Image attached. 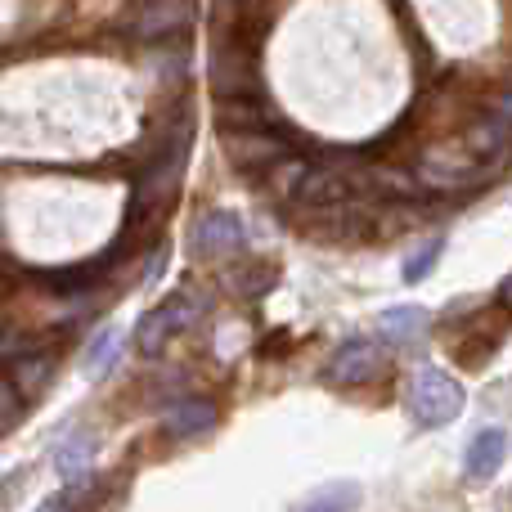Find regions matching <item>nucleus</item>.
<instances>
[{
    "mask_svg": "<svg viewBox=\"0 0 512 512\" xmlns=\"http://www.w3.org/2000/svg\"><path fill=\"white\" fill-rule=\"evenodd\" d=\"M409 418H414L423 432L436 427H450L463 414V382H454V373H445L441 364H423L409 378Z\"/></svg>",
    "mask_w": 512,
    "mask_h": 512,
    "instance_id": "nucleus-1",
    "label": "nucleus"
},
{
    "mask_svg": "<svg viewBox=\"0 0 512 512\" xmlns=\"http://www.w3.org/2000/svg\"><path fill=\"white\" fill-rule=\"evenodd\" d=\"M481 171H486V158H477L463 140L432 144V149L423 153V162H418V180L432 189H463V185H472V180H481Z\"/></svg>",
    "mask_w": 512,
    "mask_h": 512,
    "instance_id": "nucleus-2",
    "label": "nucleus"
},
{
    "mask_svg": "<svg viewBox=\"0 0 512 512\" xmlns=\"http://www.w3.org/2000/svg\"><path fill=\"white\" fill-rule=\"evenodd\" d=\"M194 315L198 310H194L189 292H171L167 301H158V306L135 324V346H140V355H158L167 342H176V337L194 324Z\"/></svg>",
    "mask_w": 512,
    "mask_h": 512,
    "instance_id": "nucleus-3",
    "label": "nucleus"
},
{
    "mask_svg": "<svg viewBox=\"0 0 512 512\" xmlns=\"http://www.w3.org/2000/svg\"><path fill=\"white\" fill-rule=\"evenodd\" d=\"M194 27V0H144L131 18V36L140 41H171Z\"/></svg>",
    "mask_w": 512,
    "mask_h": 512,
    "instance_id": "nucleus-4",
    "label": "nucleus"
},
{
    "mask_svg": "<svg viewBox=\"0 0 512 512\" xmlns=\"http://www.w3.org/2000/svg\"><path fill=\"white\" fill-rule=\"evenodd\" d=\"M382 369V351L369 342V337H351V342H342L333 351V360H328V382L333 387H360V382H369L373 373Z\"/></svg>",
    "mask_w": 512,
    "mask_h": 512,
    "instance_id": "nucleus-5",
    "label": "nucleus"
},
{
    "mask_svg": "<svg viewBox=\"0 0 512 512\" xmlns=\"http://www.w3.org/2000/svg\"><path fill=\"white\" fill-rule=\"evenodd\" d=\"M221 149L234 167H274L279 158H288V144L279 140L274 131H225Z\"/></svg>",
    "mask_w": 512,
    "mask_h": 512,
    "instance_id": "nucleus-6",
    "label": "nucleus"
},
{
    "mask_svg": "<svg viewBox=\"0 0 512 512\" xmlns=\"http://www.w3.org/2000/svg\"><path fill=\"white\" fill-rule=\"evenodd\" d=\"M243 243H248V225H243L234 212H207L194 230V252L203 256V261L243 252Z\"/></svg>",
    "mask_w": 512,
    "mask_h": 512,
    "instance_id": "nucleus-7",
    "label": "nucleus"
},
{
    "mask_svg": "<svg viewBox=\"0 0 512 512\" xmlns=\"http://www.w3.org/2000/svg\"><path fill=\"white\" fill-rule=\"evenodd\" d=\"M355 189V176L346 167H306L297 185V203L306 207H328V203H346Z\"/></svg>",
    "mask_w": 512,
    "mask_h": 512,
    "instance_id": "nucleus-8",
    "label": "nucleus"
},
{
    "mask_svg": "<svg viewBox=\"0 0 512 512\" xmlns=\"http://www.w3.org/2000/svg\"><path fill=\"white\" fill-rule=\"evenodd\" d=\"M504 454H508L504 427H481V432L472 436L468 454H463V468H468L472 481H490L499 468H504Z\"/></svg>",
    "mask_w": 512,
    "mask_h": 512,
    "instance_id": "nucleus-9",
    "label": "nucleus"
},
{
    "mask_svg": "<svg viewBox=\"0 0 512 512\" xmlns=\"http://www.w3.org/2000/svg\"><path fill=\"white\" fill-rule=\"evenodd\" d=\"M212 427H216V405H207V400H185V405L167 409V418H162V432L171 441H194V436L212 432Z\"/></svg>",
    "mask_w": 512,
    "mask_h": 512,
    "instance_id": "nucleus-10",
    "label": "nucleus"
},
{
    "mask_svg": "<svg viewBox=\"0 0 512 512\" xmlns=\"http://www.w3.org/2000/svg\"><path fill=\"white\" fill-rule=\"evenodd\" d=\"M90 463H95V436H90L86 427H72L59 441V450H54V468H59V477L81 481Z\"/></svg>",
    "mask_w": 512,
    "mask_h": 512,
    "instance_id": "nucleus-11",
    "label": "nucleus"
},
{
    "mask_svg": "<svg viewBox=\"0 0 512 512\" xmlns=\"http://www.w3.org/2000/svg\"><path fill=\"white\" fill-rule=\"evenodd\" d=\"M508 135H512V117L495 108V113L481 117V122L472 126L468 135H463V144H468V149L477 153V158H486V162H490V158H495V153L508 144Z\"/></svg>",
    "mask_w": 512,
    "mask_h": 512,
    "instance_id": "nucleus-12",
    "label": "nucleus"
},
{
    "mask_svg": "<svg viewBox=\"0 0 512 512\" xmlns=\"http://www.w3.org/2000/svg\"><path fill=\"white\" fill-rule=\"evenodd\" d=\"M427 324H432V315L423 306H391V310H382L378 333L387 342H414L418 333H427Z\"/></svg>",
    "mask_w": 512,
    "mask_h": 512,
    "instance_id": "nucleus-13",
    "label": "nucleus"
},
{
    "mask_svg": "<svg viewBox=\"0 0 512 512\" xmlns=\"http://www.w3.org/2000/svg\"><path fill=\"white\" fill-rule=\"evenodd\" d=\"M265 108L261 104H252L248 95H234V99H225L221 108H216V126H221V135L225 131H261V122H265Z\"/></svg>",
    "mask_w": 512,
    "mask_h": 512,
    "instance_id": "nucleus-14",
    "label": "nucleus"
},
{
    "mask_svg": "<svg viewBox=\"0 0 512 512\" xmlns=\"http://www.w3.org/2000/svg\"><path fill=\"white\" fill-rule=\"evenodd\" d=\"M355 508H360V486L355 481H333V486L315 490L301 504V512H355Z\"/></svg>",
    "mask_w": 512,
    "mask_h": 512,
    "instance_id": "nucleus-15",
    "label": "nucleus"
},
{
    "mask_svg": "<svg viewBox=\"0 0 512 512\" xmlns=\"http://www.w3.org/2000/svg\"><path fill=\"white\" fill-rule=\"evenodd\" d=\"M117 355H122V333H117V328H99L90 351H86V373L104 378V373L117 364Z\"/></svg>",
    "mask_w": 512,
    "mask_h": 512,
    "instance_id": "nucleus-16",
    "label": "nucleus"
},
{
    "mask_svg": "<svg viewBox=\"0 0 512 512\" xmlns=\"http://www.w3.org/2000/svg\"><path fill=\"white\" fill-rule=\"evenodd\" d=\"M441 252H445V239H427L418 252H409L405 256V283L427 279V274L436 270V261H441Z\"/></svg>",
    "mask_w": 512,
    "mask_h": 512,
    "instance_id": "nucleus-17",
    "label": "nucleus"
},
{
    "mask_svg": "<svg viewBox=\"0 0 512 512\" xmlns=\"http://www.w3.org/2000/svg\"><path fill=\"white\" fill-rule=\"evenodd\" d=\"M45 378H50V360H41V355H36V360H18V387H27V391H41L45 387Z\"/></svg>",
    "mask_w": 512,
    "mask_h": 512,
    "instance_id": "nucleus-18",
    "label": "nucleus"
},
{
    "mask_svg": "<svg viewBox=\"0 0 512 512\" xmlns=\"http://www.w3.org/2000/svg\"><path fill=\"white\" fill-rule=\"evenodd\" d=\"M14 418H18V396H14V387L0 378V427H9Z\"/></svg>",
    "mask_w": 512,
    "mask_h": 512,
    "instance_id": "nucleus-19",
    "label": "nucleus"
},
{
    "mask_svg": "<svg viewBox=\"0 0 512 512\" xmlns=\"http://www.w3.org/2000/svg\"><path fill=\"white\" fill-rule=\"evenodd\" d=\"M504 297H508V301H512V279H508V288H504Z\"/></svg>",
    "mask_w": 512,
    "mask_h": 512,
    "instance_id": "nucleus-20",
    "label": "nucleus"
}]
</instances>
